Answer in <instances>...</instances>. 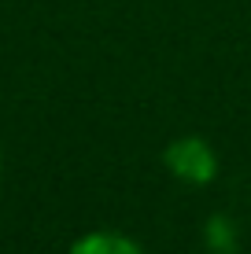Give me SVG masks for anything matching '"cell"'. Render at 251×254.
Segmentation results:
<instances>
[{
    "instance_id": "7a4b0ae2",
    "label": "cell",
    "mask_w": 251,
    "mask_h": 254,
    "mask_svg": "<svg viewBox=\"0 0 251 254\" xmlns=\"http://www.w3.org/2000/svg\"><path fill=\"white\" fill-rule=\"evenodd\" d=\"M67 254H144V247L118 229H92L78 236Z\"/></svg>"
},
{
    "instance_id": "3957f363",
    "label": "cell",
    "mask_w": 251,
    "mask_h": 254,
    "mask_svg": "<svg viewBox=\"0 0 251 254\" xmlns=\"http://www.w3.org/2000/svg\"><path fill=\"white\" fill-rule=\"evenodd\" d=\"M0 181H4V155H0Z\"/></svg>"
},
{
    "instance_id": "6da1fadb",
    "label": "cell",
    "mask_w": 251,
    "mask_h": 254,
    "mask_svg": "<svg viewBox=\"0 0 251 254\" xmlns=\"http://www.w3.org/2000/svg\"><path fill=\"white\" fill-rule=\"evenodd\" d=\"M163 166L181 181V185L203 188L218 177V151L211 147V140L203 136H177L174 144H167L163 151Z\"/></svg>"
}]
</instances>
